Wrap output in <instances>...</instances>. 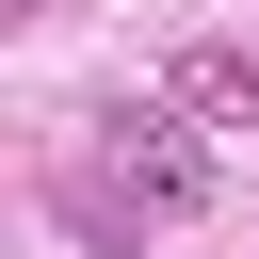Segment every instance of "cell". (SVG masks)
<instances>
[{"instance_id":"obj_1","label":"cell","mask_w":259,"mask_h":259,"mask_svg":"<svg viewBox=\"0 0 259 259\" xmlns=\"http://www.w3.org/2000/svg\"><path fill=\"white\" fill-rule=\"evenodd\" d=\"M97 178H113V194H130L146 227L210 210V146H194L178 113H146V97H130V113H97Z\"/></svg>"},{"instance_id":"obj_2","label":"cell","mask_w":259,"mask_h":259,"mask_svg":"<svg viewBox=\"0 0 259 259\" xmlns=\"http://www.w3.org/2000/svg\"><path fill=\"white\" fill-rule=\"evenodd\" d=\"M178 113L259 130V49H243V32H194V49H178Z\"/></svg>"}]
</instances>
